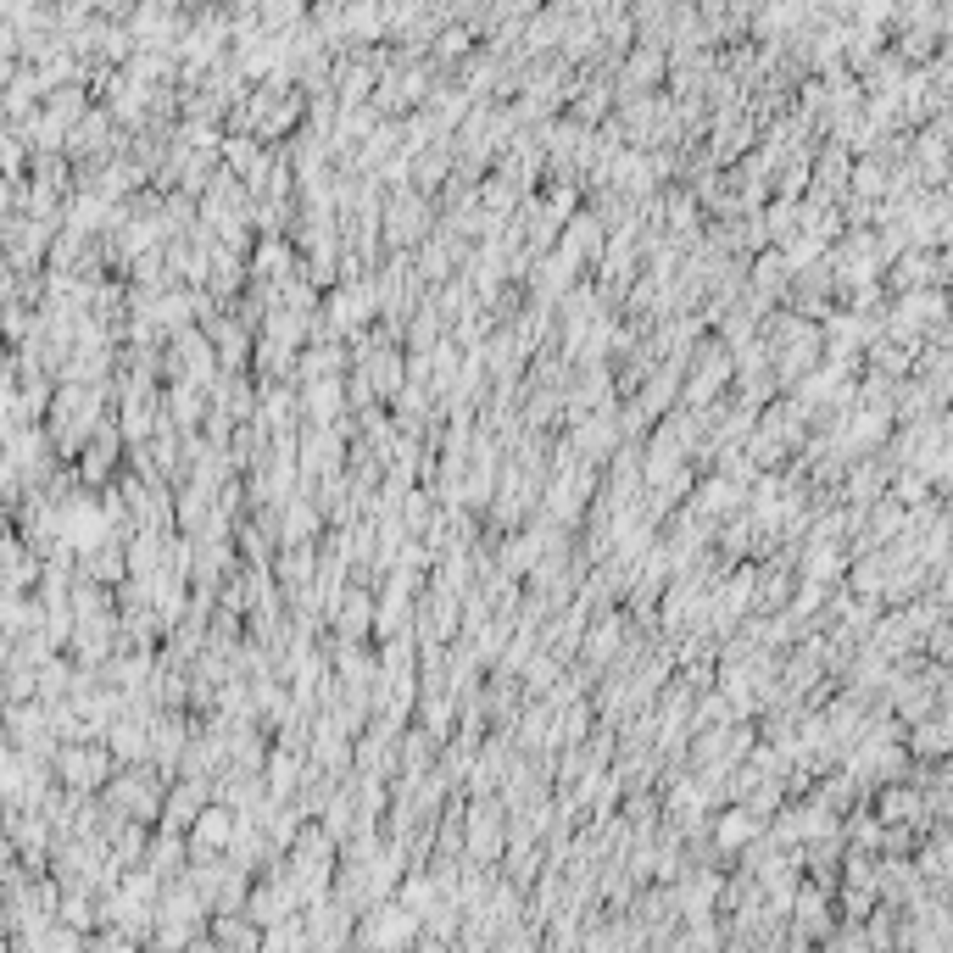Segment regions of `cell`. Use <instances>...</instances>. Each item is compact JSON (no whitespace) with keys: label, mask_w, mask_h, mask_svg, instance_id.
I'll return each mask as SVG.
<instances>
[{"label":"cell","mask_w":953,"mask_h":953,"mask_svg":"<svg viewBox=\"0 0 953 953\" xmlns=\"http://www.w3.org/2000/svg\"><path fill=\"white\" fill-rule=\"evenodd\" d=\"M758 831H764V820H758L753 809H742V803H719V809L708 814V842H714L725 859H736Z\"/></svg>","instance_id":"obj_3"},{"label":"cell","mask_w":953,"mask_h":953,"mask_svg":"<svg viewBox=\"0 0 953 953\" xmlns=\"http://www.w3.org/2000/svg\"><path fill=\"white\" fill-rule=\"evenodd\" d=\"M580 212V201H575V184H558V190H547V201H541V218L552 223V229H563V223Z\"/></svg>","instance_id":"obj_7"},{"label":"cell","mask_w":953,"mask_h":953,"mask_svg":"<svg viewBox=\"0 0 953 953\" xmlns=\"http://www.w3.org/2000/svg\"><path fill=\"white\" fill-rule=\"evenodd\" d=\"M324 630L335 641H374V586L346 580L335 597V608L324 614Z\"/></svg>","instance_id":"obj_2"},{"label":"cell","mask_w":953,"mask_h":953,"mask_svg":"<svg viewBox=\"0 0 953 953\" xmlns=\"http://www.w3.org/2000/svg\"><path fill=\"white\" fill-rule=\"evenodd\" d=\"M803 184H809V168L797 162V168H792V173H786V179H781V196H792V190H803Z\"/></svg>","instance_id":"obj_10"},{"label":"cell","mask_w":953,"mask_h":953,"mask_svg":"<svg viewBox=\"0 0 953 953\" xmlns=\"http://www.w3.org/2000/svg\"><path fill=\"white\" fill-rule=\"evenodd\" d=\"M56 770H62L67 786H101L106 775H112V753L106 747H79L67 742L62 753H56Z\"/></svg>","instance_id":"obj_4"},{"label":"cell","mask_w":953,"mask_h":953,"mask_svg":"<svg viewBox=\"0 0 953 953\" xmlns=\"http://www.w3.org/2000/svg\"><path fill=\"white\" fill-rule=\"evenodd\" d=\"M914 842H920V831H914V825H903V820H892V825H881V842H875V853H887V859H909Z\"/></svg>","instance_id":"obj_6"},{"label":"cell","mask_w":953,"mask_h":953,"mask_svg":"<svg viewBox=\"0 0 953 953\" xmlns=\"http://www.w3.org/2000/svg\"><path fill=\"white\" fill-rule=\"evenodd\" d=\"M223 151H229V168H235V173H251V168H257V157H251L257 145H251V140H229Z\"/></svg>","instance_id":"obj_8"},{"label":"cell","mask_w":953,"mask_h":953,"mask_svg":"<svg viewBox=\"0 0 953 953\" xmlns=\"http://www.w3.org/2000/svg\"><path fill=\"white\" fill-rule=\"evenodd\" d=\"M90 575H101V580H118V575H123V558H118V552H112V547H106V552H95V558H90Z\"/></svg>","instance_id":"obj_9"},{"label":"cell","mask_w":953,"mask_h":953,"mask_svg":"<svg viewBox=\"0 0 953 953\" xmlns=\"http://www.w3.org/2000/svg\"><path fill=\"white\" fill-rule=\"evenodd\" d=\"M430 229V201L418 196V190H396L385 207H379V240L391 251H413Z\"/></svg>","instance_id":"obj_1"},{"label":"cell","mask_w":953,"mask_h":953,"mask_svg":"<svg viewBox=\"0 0 953 953\" xmlns=\"http://www.w3.org/2000/svg\"><path fill=\"white\" fill-rule=\"evenodd\" d=\"M903 753L909 758H948V747H953V731H948V708H937V714H926V719H914V725H903Z\"/></svg>","instance_id":"obj_5"}]
</instances>
